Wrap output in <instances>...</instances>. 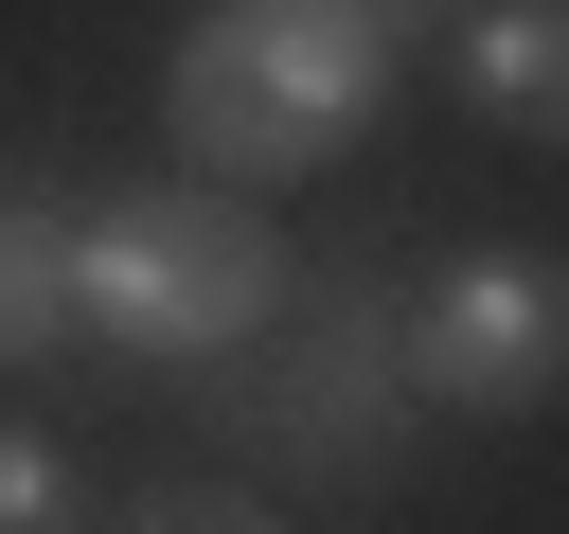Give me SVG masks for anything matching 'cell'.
I'll return each mask as SVG.
<instances>
[{
    "label": "cell",
    "instance_id": "6da1fadb",
    "mask_svg": "<svg viewBox=\"0 0 569 534\" xmlns=\"http://www.w3.org/2000/svg\"><path fill=\"white\" fill-rule=\"evenodd\" d=\"M373 89H391V36H373L356 0H213V18H178V53H160L178 160L231 178V196L356 160V142H373Z\"/></svg>",
    "mask_w": 569,
    "mask_h": 534
},
{
    "label": "cell",
    "instance_id": "7a4b0ae2",
    "mask_svg": "<svg viewBox=\"0 0 569 534\" xmlns=\"http://www.w3.org/2000/svg\"><path fill=\"white\" fill-rule=\"evenodd\" d=\"M213 374H231V392H213V445L267 463V481H302V498H373V481L409 463V427H427V392H409V303H391L373 267L284 285V320H267L249 356H213Z\"/></svg>",
    "mask_w": 569,
    "mask_h": 534
},
{
    "label": "cell",
    "instance_id": "3957f363",
    "mask_svg": "<svg viewBox=\"0 0 569 534\" xmlns=\"http://www.w3.org/2000/svg\"><path fill=\"white\" fill-rule=\"evenodd\" d=\"M267 320H284V231H267L231 178H124V196L71 214V338L213 374V356H249Z\"/></svg>",
    "mask_w": 569,
    "mask_h": 534
},
{
    "label": "cell",
    "instance_id": "277c9868",
    "mask_svg": "<svg viewBox=\"0 0 569 534\" xmlns=\"http://www.w3.org/2000/svg\"><path fill=\"white\" fill-rule=\"evenodd\" d=\"M409 392L462 427H516L569 392V267L551 249H445V285L409 303Z\"/></svg>",
    "mask_w": 569,
    "mask_h": 534
},
{
    "label": "cell",
    "instance_id": "5b68a950",
    "mask_svg": "<svg viewBox=\"0 0 569 534\" xmlns=\"http://www.w3.org/2000/svg\"><path fill=\"white\" fill-rule=\"evenodd\" d=\"M462 107H498L516 142H569V0H480L462 18Z\"/></svg>",
    "mask_w": 569,
    "mask_h": 534
},
{
    "label": "cell",
    "instance_id": "8992f818",
    "mask_svg": "<svg viewBox=\"0 0 569 534\" xmlns=\"http://www.w3.org/2000/svg\"><path fill=\"white\" fill-rule=\"evenodd\" d=\"M71 338V196L0 160V374H36Z\"/></svg>",
    "mask_w": 569,
    "mask_h": 534
},
{
    "label": "cell",
    "instance_id": "52a82bcc",
    "mask_svg": "<svg viewBox=\"0 0 569 534\" xmlns=\"http://www.w3.org/2000/svg\"><path fill=\"white\" fill-rule=\"evenodd\" d=\"M89 534H302L267 481H142L124 516H89Z\"/></svg>",
    "mask_w": 569,
    "mask_h": 534
},
{
    "label": "cell",
    "instance_id": "ba28073f",
    "mask_svg": "<svg viewBox=\"0 0 569 534\" xmlns=\"http://www.w3.org/2000/svg\"><path fill=\"white\" fill-rule=\"evenodd\" d=\"M0 534H89L71 445H53V427H0Z\"/></svg>",
    "mask_w": 569,
    "mask_h": 534
},
{
    "label": "cell",
    "instance_id": "9c48e42d",
    "mask_svg": "<svg viewBox=\"0 0 569 534\" xmlns=\"http://www.w3.org/2000/svg\"><path fill=\"white\" fill-rule=\"evenodd\" d=\"M356 18H373V36H445L462 0H356Z\"/></svg>",
    "mask_w": 569,
    "mask_h": 534
}]
</instances>
